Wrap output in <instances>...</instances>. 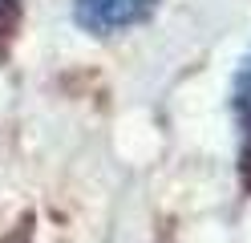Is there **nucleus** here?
Segmentation results:
<instances>
[{
	"label": "nucleus",
	"instance_id": "obj_1",
	"mask_svg": "<svg viewBox=\"0 0 251 243\" xmlns=\"http://www.w3.org/2000/svg\"><path fill=\"white\" fill-rule=\"evenodd\" d=\"M158 0H77V21L89 28H122L146 16Z\"/></svg>",
	"mask_w": 251,
	"mask_h": 243
},
{
	"label": "nucleus",
	"instance_id": "obj_2",
	"mask_svg": "<svg viewBox=\"0 0 251 243\" xmlns=\"http://www.w3.org/2000/svg\"><path fill=\"white\" fill-rule=\"evenodd\" d=\"M0 4H4V0H0Z\"/></svg>",
	"mask_w": 251,
	"mask_h": 243
}]
</instances>
